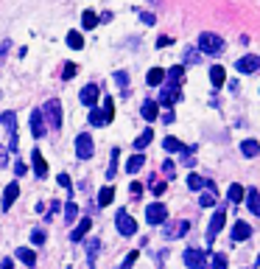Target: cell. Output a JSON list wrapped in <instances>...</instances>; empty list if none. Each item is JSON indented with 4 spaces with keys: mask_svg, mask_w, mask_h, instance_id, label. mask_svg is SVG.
<instances>
[{
    "mask_svg": "<svg viewBox=\"0 0 260 269\" xmlns=\"http://www.w3.org/2000/svg\"><path fill=\"white\" fill-rule=\"evenodd\" d=\"M207 182H210V179L199 177V174H191V177H188V188H193V191H204V188H207Z\"/></svg>",
    "mask_w": 260,
    "mask_h": 269,
    "instance_id": "f546056e",
    "label": "cell"
},
{
    "mask_svg": "<svg viewBox=\"0 0 260 269\" xmlns=\"http://www.w3.org/2000/svg\"><path fill=\"white\" fill-rule=\"evenodd\" d=\"M151 137H154V132H151V129H143V132H140V137L135 140V152H137V154H140V152L151 143Z\"/></svg>",
    "mask_w": 260,
    "mask_h": 269,
    "instance_id": "7402d4cb",
    "label": "cell"
},
{
    "mask_svg": "<svg viewBox=\"0 0 260 269\" xmlns=\"http://www.w3.org/2000/svg\"><path fill=\"white\" fill-rule=\"evenodd\" d=\"M143 163H146V157H143V154L129 157V163H126V171H129V174H137V171L143 168Z\"/></svg>",
    "mask_w": 260,
    "mask_h": 269,
    "instance_id": "83f0119b",
    "label": "cell"
},
{
    "mask_svg": "<svg viewBox=\"0 0 260 269\" xmlns=\"http://www.w3.org/2000/svg\"><path fill=\"white\" fill-rule=\"evenodd\" d=\"M39 112H42V118H48L51 129H62V104H59V98L45 101V107Z\"/></svg>",
    "mask_w": 260,
    "mask_h": 269,
    "instance_id": "7a4b0ae2",
    "label": "cell"
},
{
    "mask_svg": "<svg viewBox=\"0 0 260 269\" xmlns=\"http://www.w3.org/2000/svg\"><path fill=\"white\" fill-rule=\"evenodd\" d=\"M140 22H143V25H154V14H151V11H140Z\"/></svg>",
    "mask_w": 260,
    "mask_h": 269,
    "instance_id": "ee69618b",
    "label": "cell"
},
{
    "mask_svg": "<svg viewBox=\"0 0 260 269\" xmlns=\"http://www.w3.org/2000/svg\"><path fill=\"white\" fill-rule=\"evenodd\" d=\"M243 196H246V208L255 216H260V191L258 188H249V191H243Z\"/></svg>",
    "mask_w": 260,
    "mask_h": 269,
    "instance_id": "2e32d148",
    "label": "cell"
},
{
    "mask_svg": "<svg viewBox=\"0 0 260 269\" xmlns=\"http://www.w3.org/2000/svg\"><path fill=\"white\" fill-rule=\"evenodd\" d=\"M199 54H207V56H218L224 54V39L218 37V34L213 31H204L202 37H199Z\"/></svg>",
    "mask_w": 260,
    "mask_h": 269,
    "instance_id": "6da1fadb",
    "label": "cell"
},
{
    "mask_svg": "<svg viewBox=\"0 0 260 269\" xmlns=\"http://www.w3.org/2000/svg\"><path fill=\"white\" fill-rule=\"evenodd\" d=\"M210 81H213V87H221V84L226 81V70L221 65L210 67Z\"/></svg>",
    "mask_w": 260,
    "mask_h": 269,
    "instance_id": "44dd1931",
    "label": "cell"
},
{
    "mask_svg": "<svg viewBox=\"0 0 260 269\" xmlns=\"http://www.w3.org/2000/svg\"><path fill=\"white\" fill-rule=\"evenodd\" d=\"M148 3H154V6H159V3H162V0H148Z\"/></svg>",
    "mask_w": 260,
    "mask_h": 269,
    "instance_id": "11a10c76",
    "label": "cell"
},
{
    "mask_svg": "<svg viewBox=\"0 0 260 269\" xmlns=\"http://www.w3.org/2000/svg\"><path fill=\"white\" fill-rule=\"evenodd\" d=\"M185 267L188 269H204L207 267V250H199V247H191L185 250Z\"/></svg>",
    "mask_w": 260,
    "mask_h": 269,
    "instance_id": "277c9868",
    "label": "cell"
},
{
    "mask_svg": "<svg viewBox=\"0 0 260 269\" xmlns=\"http://www.w3.org/2000/svg\"><path fill=\"white\" fill-rule=\"evenodd\" d=\"M226 196H229V202H241L243 199V188H241V185H229Z\"/></svg>",
    "mask_w": 260,
    "mask_h": 269,
    "instance_id": "d590c367",
    "label": "cell"
},
{
    "mask_svg": "<svg viewBox=\"0 0 260 269\" xmlns=\"http://www.w3.org/2000/svg\"><path fill=\"white\" fill-rule=\"evenodd\" d=\"M65 216H68V222H70V224L76 222V216H79V208H76V202H73V199L65 205Z\"/></svg>",
    "mask_w": 260,
    "mask_h": 269,
    "instance_id": "836d02e7",
    "label": "cell"
},
{
    "mask_svg": "<svg viewBox=\"0 0 260 269\" xmlns=\"http://www.w3.org/2000/svg\"><path fill=\"white\" fill-rule=\"evenodd\" d=\"M258 264H260V255H258Z\"/></svg>",
    "mask_w": 260,
    "mask_h": 269,
    "instance_id": "9f6ffc18",
    "label": "cell"
},
{
    "mask_svg": "<svg viewBox=\"0 0 260 269\" xmlns=\"http://www.w3.org/2000/svg\"><path fill=\"white\" fill-rule=\"evenodd\" d=\"M90 123H92V126H104V123H109V121H106L104 110H95V107H92V112H90Z\"/></svg>",
    "mask_w": 260,
    "mask_h": 269,
    "instance_id": "d6a6232c",
    "label": "cell"
},
{
    "mask_svg": "<svg viewBox=\"0 0 260 269\" xmlns=\"http://www.w3.org/2000/svg\"><path fill=\"white\" fill-rule=\"evenodd\" d=\"M92 152H95L92 137H90V134H79V137H76V157H81V160H90Z\"/></svg>",
    "mask_w": 260,
    "mask_h": 269,
    "instance_id": "ba28073f",
    "label": "cell"
},
{
    "mask_svg": "<svg viewBox=\"0 0 260 269\" xmlns=\"http://www.w3.org/2000/svg\"><path fill=\"white\" fill-rule=\"evenodd\" d=\"M146 81H148V87H159V84L165 81V70H162V67H151V70H148V76H146Z\"/></svg>",
    "mask_w": 260,
    "mask_h": 269,
    "instance_id": "ffe728a7",
    "label": "cell"
},
{
    "mask_svg": "<svg viewBox=\"0 0 260 269\" xmlns=\"http://www.w3.org/2000/svg\"><path fill=\"white\" fill-rule=\"evenodd\" d=\"M28 123H31V134H34V137H45V118H42L39 110H34L28 115Z\"/></svg>",
    "mask_w": 260,
    "mask_h": 269,
    "instance_id": "30bf717a",
    "label": "cell"
},
{
    "mask_svg": "<svg viewBox=\"0 0 260 269\" xmlns=\"http://www.w3.org/2000/svg\"><path fill=\"white\" fill-rule=\"evenodd\" d=\"M0 269H14V261H12V258H3V264H0Z\"/></svg>",
    "mask_w": 260,
    "mask_h": 269,
    "instance_id": "f5cc1de1",
    "label": "cell"
},
{
    "mask_svg": "<svg viewBox=\"0 0 260 269\" xmlns=\"http://www.w3.org/2000/svg\"><path fill=\"white\" fill-rule=\"evenodd\" d=\"M112 199H115V188H112V185H104V188L98 191V205H101V208H106Z\"/></svg>",
    "mask_w": 260,
    "mask_h": 269,
    "instance_id": "cb8c5ba5",
    "label": "cell"
},
{
    "mask_svg": "<svg viewBox=\"0 0 260 269\" xmlns=\"http://www.w3.org/2000/svg\"><path fill=\"white\" fill-rule=\"evenodd\" d=\"M235 67L241 70V73H255V70H260V56L249 54V56H243V59H238Z\"/></svg>",
    "mask_w": 260,
    "mask_h": 269,
    "instance_id": "8fae6325",
    "label": "cell"
},
{
    "mask_svg": "<svg viewBox=\"0 0 260 269\" xmlns=\"http://www.w3.org/2000/svg\"><path fill=\"white\" fill-rule=\"evenodd\" d=\"M31 160H34V174H36V177H45V174H48V163H45V157H42L39 149L31 152Z\"/></svg>",
    "mask_w": 260,
    "mask_h": 269,
    "instance_id": "ac0fdd59",
    "label": "cell"
},
{
    "mask_svg": "<svg viewBox=\"0 0 260 269\" xmlns=\"http://www.w3.org/2000/svg\"><path fill=\"white\" fill-rule=\"evenodd\" d=\"M56 179H59V185H62V188H68V191L73 188V182H70V177H68V174H59Z\"/></svg>",
    "mask_w": 260,
    "mask_h": 269,
    "instance_id": "bcb514c9",
    "label": "cell"
},
{
    "mask_svg": "<svg viewBox=\"0 0 260 269\" xmlns=\"http://www.w3.org/2000/svg\"><path fill=\"white\" fill-rule=\"evenodd\" d=\"M224 222H226V211L224 208H218V211L213 213V219H210V227H207V247L215 241V235L224 230Z\"/></svg>",
    "mask_w": 260,
    "mask_h": 269,
    "instance_id": "5b68a950",
    "label": "cell"
},
{
    "mask_svg": "<svg viewBox=\"0 0 260 269\" xmlns=\"http://www.w3.org/2000/svg\"><path fill=\"white\" fill-rule=\"evenodd\" d=\"M157 112H159L157 104H154V101H146V104H143V110H140V115H143L146 121H154V118H157Z\"/></svg>",
    "mask_w": 260,
    "mask_h": 269,
    "instance_id": "4316f807",
    "label": "cell"
},
{
    "mask_svg": "<svg viewBox=\"0 0 260 269\" xmlns=\"http://www.w3.org/2000/svg\"><path fill=\"white\" fill-rule=\"evenodd\" d=\"M98 96H101V90H98V84H87V87L79 93L81 104H87V107H95V101H98Z\"/></svg>",
    "mask_w": 260,
    "mask_h": 269,
    "instance_id": "7c38bea8",
    "label": "cell"
},
{
    "mask_svg": "<svg viewBox=\"0 0 260 269\" xmlns=\"http://www.w3.org/2000/svg\"><path fill=\"white\" fill-rule=\"evenodd\" d=\"M20 196V185L17 182H9V188H6V193H3V199H0V205H3V211H9L14 205V199Z\"/></svg>",
    "mask_w": 260,
    "mask_h": 269,
    "instance_id": "9a60e30c",
    "label": "cell"
},
{
    "mask_svg": "<svg viewBox=\"0 0 260 269\" xmlns=\"http://www.w3.org/2000/svg\"><path fill=\"white\" fill-rule=\"evenodd\" d=\"M143 193V188H140V182H132V196H140Z\"/></svg>",
    "mask_w": 260,
    "mask_h": 269,
    "instance_id": "db71d44e",
    "label": "cell"
},
{
    "mask_svg": "<svg viewBox=\"0 0 260 269\" xmlns=\"http://www.w3.org/2000/svg\"><path fill=\"white\" fill-rule=\"evenodd\" d=\"M104 115H106V121H112V118H115V101L112 98L104 101Z\"/></svg>",
    "mask_w": 260,
    "mask_h": 269,
    "instance_id": "ab89813d",
    "label": "cell"
},
{
    "mask_svg": "<svg viewBox=\"0 0 260 269\" xmlns=\"http://www.w3.org/2000/svg\"><path fill=\"white\" fill-rule=\"evenodd\" d=\"M162 149H165V152H182V143L176 137H165V140H162Z\"/></svg>",
    "mask_w": 260,
    "mask_h": 269,
    "instance_id": "e575fe53",
    "label": "cell"
},
{
    "mask_svg": "<svg viewBox=\"0 0 260 269\" xmlns=\"http://www.w3.org/2000/svg\"><path fill=\"white\" fill-rule=\"evenodd\" d=\"M137 258H140V250H132V252H129V255L123 258L121 269H132V267H135V261H137Z\"/></svg>",
    "mask_w": 260,
    "mask_h": 269,
    "instance_id": "8d00e7d4",
    "label": "cell"
},
{
    "mask_svg": "<svg viewBox=\"0 0 260 269\" xmlns=\"http://www.w3.org/2000/svg\"><path fill=\"white\" fill-rule=\"evenodd\" d=\"M17 258H20L23 264H28V267H34L36 264V252L34 250H28V247H20V250H17Z\"/></svg>",
    "mask_w": 260,
    "mask_h": 269,
    "instance_id": "484cf974",
    "label": "cell"
},
{
    "mask_svg": "<svg viewBox=\"0 0 260 269\" xmlns=\"http://www.w3.org/2000/svg\"><path fill=\"white\" fill-rule=\"evenodd\" d=\"M118 157H121V152H118V149H112V166H109V171H106V177H109V179L115 177V168H118Z\"/></svg>",
    "mask_w": 260,
    "mask_h": 269,
    "instance_id": "7bdbcfd3",
    "label": "cell"
},
{
    "mask_svg": "<svg viewBox=\"0 0 260 269\" xmlns=\"http://www.w3.org/2000/svg\"><path fill=\"white\" fill-rule=\"evenodd\" d=\"M204 56L199 54V48H193V45H185V51H182V62L185 65H202Z\"/></svg>",
    "mask_w": 260,
    "mask_h": 269,
    "instance_id": "e0dca14e",
    "label": "cell"
},
{
    "mask_svg": "<svg viewBox=\"0 0 260 269\" xmlns=\"http://www.w3.org/2000/svg\"><path fill=\"white\" fill-rule=\"evenodd\" d=\"M162 174H165V179H173V177H176V168H173V163H171L168 157L162 160Z\"/></svg>",
    "mask_w": 260,
    "mask_h": 269,
    "instance_id": "74e56055",
    "label": "cell"
},
{
    "mask_svg": "<svg viewBox=\"0 0 260 269\" xmlns=\"http://www.w3.org/2000/svg\"><path fill=\"white\" fill-rule=\"evenodd\" d=\"M98 247H101V244H98V238H92L90 244H87V255H90V264H92V258L98 255Z\"/></svg>",
    "mask_w": 260,
    "mask_h": 269,
    "instance_id": "b9f144b4",
    "label": "cell"
},
{
    "mask_svg": "<svg viewBox=\"0 0 260 269\" xmlns=\"http://www.w3.org/2000/svg\"><path fill=\"white\" fill-rule=\"evenodd\" d=\"M68 45L73 48V51H81V48H84V39H81V34H79V31H70V34H68Z\"/></svg>",
    "mask_w": 260,
    "mask_h": 269,
    "instance_id": "1f68e13d",
    "label": "cell"
},
{
    "mask_svg": "<svg viewBox=\"0 0 260 269\" xmlns=\"http://www.w3.org/2000/svg\"><path fill=\"white\" fill-rule=\"evenodd\" d=\"M171 45V37H157V48H168Z\"/></svg>",
    "mask_w": 260,
    "mask_h": 269,
    "instance_id": "681fc988",
    "label": "cell"
},
{
    "mask_svg": "<svg viewBox=\"0 0 260 269\" xmlns=\"http://www.w3.org/2000/svg\"><path fill=\"white\" fill-rule=\"evenodd\" d=\"M151 191H154L157 196H162V191H165V182H154V185H151Z\"/></svg>",
    "mask_w": 260,
    "mask_h": 269,
    "instance_id": "c3c4849f",
    "label": "cell"
},
{
    "mask_svg": "<svg viewBox=\"0 0 260 269\" xmlns=\"http://www.w3.org/2000/svg\"><path fill=\"white\" fill-rule=\"evenodd\" d=\"M14 174H17V177H23V174H25V163H17V166H14Z\"/></svg>",
    "mask_w": 260,
    "mask_h": 269,
    "instance_id": "816d5d0a",
    "label": "cell"
},
{
    "mask_svg": "<svg viewBox=\"0 0 260 269\" xmlns=\"http://www.w3.org/2000/svg\"><path fill=\"white\" fill-rule=\"evenodd\" d=\"M179 98H182V90H179V87H173V84H168V87L159 93V104H165V107L176 104Z\"/></svg>",
    "mask_w": 260,
    "mask_h": 269,
    "instance_id": "4fadbf2b",
    "label": "cell"
},
{
    "mask_svg": "<svg viewBox=\"0 0 260 269\" xmlns=\"http://www.w3.org/2000/svg\"><path fill=\"white\" fill-rule=\"evenodd\" d=\"M90 227H92V222H90V219H81V222H79V227H76V230L70 233V238H73V241H81V238L87 235V230H90Z\"/></svg>",
    "mask_w": 260,
    "mask_h": 269,
    "instance_id": "603a6c76",
    "label": "cell"
},
{
    "mask_svg": "<svg viewBox=\"0 0 260 269\" xmlns=\"http://www.w3.org/2000/svg\"><path fill=\"white\" fill-rule=\"evenodd\" d=\"M81 25H84L87 31H92V28L98 25V14H95V11H84V14H81Z\"/></svg>",
    "mask_w": 260,
    "mask_h": 269,
    "instance_id": "f1b7e54d",
    "label": "cell"
},
{
    "mask_svg": "<svg viewBox=\"0 0 260 269\" xmlns=\"http://www.w3.org/2000/svg\"><path fill=\"white\" fill-rule=\"evenodd\" d=\"M182 76H185V67H171L168 73H165V78H168V81L173 84V87H179Z\"/></svg>",
    "mask_w": 260,
    "mask_h": 269,
    "instance_id": "4dcf8cb0",
    "label": "cell"
},
{
    "mask_svg": "<svg viewBox=\"0 0 260 269\" xmlns=\"http://www.w3.org/2000/svg\"><path fill=\"white\" fill-rule=\"evenodd\" d=\"M232 241H246L249 235H252V224H246V222H235L232 224Z\"/></svg>",
    "mask_w": 260,
    "mask_h": 269,
    "instance_id": "5bb4252c",
    "label": "cell"
},
{
    "mask_svg": "<svg viewBox=\"0 0 260 269\" xmlns=\"http://www.w3.org/2000/svg\"><path fill=\"white\" fill-rule=\"evenodd\" d=\"M31 241H34V244H42V241H45V230H34V233H31Z\"/></svg>",
    "mask_w": 260,
    "mask_h": 269,
    "instance_id": "f6af8a7d",
    "label": "cell"
},
{
    "mask_svg": "<svg viewBox=\"0 0 260 269\" xmlns=\"http://www.w3.org/2000/svg\"><path fill=\"white\" fill-rule=\"evenodd\" d=\"M213 269H226V255L224 252H215L213 255Z\"/></svg>",
    "mask_w": 260,
    "mask_h": 269,
    "instance_id": "60d3db41",
    "label": "cell"
},
{
    "mask_svg": "<svg viewBox=\"0 0 260 269\" xmlns=\"http://www.w3.org/2000/svg\"><path fill=\"white\" fill-rule=\"evenodd\" d=\"M146 222L151 224V227H162V224L168 222V211H165L162 202H151L146 208Z\"/></svg>",
    "mask_w": 260,
    "mask_h": 269,
    "instance_id": "3957f363",
    "label": "cell"
},
{
    "mask_svg": "<svg viewBox=\"0 0 260 269\" xmlns=\"http://www.w3.org/2000/svg\"><path fill=\"white\" fill-rule=\"evenodd\" d=\"M188 230H191V222H165L162 224V235H165V238H179V235H185L188 233Z\"/></svg>",
    "mask_w": 260,
    "mask_h": 269,
    "instance_id": "9c48e42d",
    "label": "cell"
},
{
    "mask_svg": "<svg viewBox=\"0 0 260 269\" xmlns=\"http://www.w3.org/2000/svg\"><path fill=\"white\" fill-rule=\"evenodd\" d=\"M199 205H202V208H213V205H215V185H213V179H210V182H207V188L202 191Z\"/></svg>",
    "mask_w": 260,
    "mask_h": 269,
    "instance_id": "d6986e66",
    "label": "cell"
},
{
    "mask_svg": "<svg viewBox=\"0 0 260 269\" xmlns=\"http://www.w3.org/2000/svg\"><path fill=\"white\" fill-rule=\"evenodd\" d=\"M6 166H9V152L0 146V168H6Z\"/></svg>",
    "mask_w": 260,
    "mask_h": 269,
    "instance_id": "7dc6e473",
    "label": "cell"
},
{
    "mask_svg": "<svg viewBox=\"0 0 260 269\" xmlns=\"http://www.w3.org/2000/svg\"><path fill=\"white\" fill-rule=\"evenodd\" d=\"M115 81H118L121 87H126V81H129V78H126V73H115Z\"/></svg>",
    "mask_w": 260,
    "mask_h": 269,
    "instance_id": "f907efd6",
    "label": "cell"
},
{
    "mask_svg": "<svg viewBox=\"0 0 260 269\" xmlns=\"http://www.w3.org/2000/svg\"><path fill=\"white\" fill-rule=\"evenodd\" d=\"M76 73H79V65H73V62H68V65H65V70H62V78L68 81V78H73Z\"/></svg>",
    "mask_w": 260,
    "mask_h": 269,
    "instance_id": "f35d334b",
    "label": "cell"
},
{
    "mask_svg": "<svg viewBox=\"0 0 260 269\" xmlns=\"http://www.w3.org/2000/svg\"><path fill=\"white\" fill-rule=\"evenodd\" d=\"M0 121H3L6 132H9V149L14 152V149H17V115H14V112H3Z\"/></svg>",
    "mask_w": 260,
    "mask_h": 269,
    "instance_id": "52a82bcc",
    "label": "cell"
},
{
    "mask_svg": "<svg viewBox=\"0 0 260 269\" xmlns=\"http://www.w3.org/2000/svg\"><path fill=\"white\" fill-rule=\"evenodd\" d=\"M241 152H243V157H258L260 154V143L258 140H243V143H241Z\"/></svg>",
    "mask_w": 260,
    "mask_h": 269,
    "instance_id": "d4e9b609",
    "label": "cell"
},
{
    "mask_svg": "<svg viewBox=\"0 0 260 269\" xmlns=\"http://www.w3.org/2000/svg\"><path fill=\"white\" fill-rule=\"evenodd\" d=\"M115 224H118V233H121V235H135L137 233V222L129 216V213H126V208H121V211H118Z\"/></svg>",
    "mask_w": 260,
    "mask_h": 269,
    "instance_id": "8992f818",
    "label": "cell"
}]
</instances>
